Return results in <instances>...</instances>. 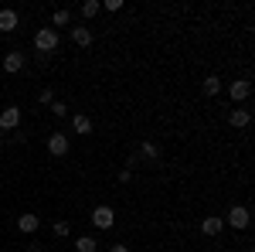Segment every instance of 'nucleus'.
Returning a JSON list of instances; mask_svg holds the SVG:
<instances>
[{
    "instance_id": "1",
    "label": "nucleus",
    "mask_w": 255,
    "mask_h": 252,
    "mask_svg": "<svg viewBox=\"0 0 255 252\" xmlns=\"http://www.w3.org/2000/svg\"><path fill=\"white\" fill-rule=\"evenodd\" d=\"M55 48H58V31L55 27H38L34 31V51H38V58H48Z\"/></svg>"
},
{
    "instance_id": "2",
    "label": "nucleus",
    "mask_w": 255,
    "mask_h": 252,
    "mask_svg": "<svg viewBox=\"0 0 255 252\" xmlns=\"http://www.w3.org/2000/svg\"><path fill=\"white\" fill-rule=\"evenodd\" d=\"M249 222H252V212H249L245 205H235L232 212L225 215V225H232V229H238V232H242V229H249Z\"/></svg>"
},
{
    "instance_id": "3",
    "label": "nucleus",
    "mask_w": 255,
    "mask_h": 252,
    "mask_svg": "<svg viewBox=\"0 0 255 252\" xmlns=\"http://www.w3.org/2000/svg\"><path fill=\"white\" fill-rule=\"evenodd\" d=\"M92 225L102 229V232H106V229H113V225H116V212H113L109 205H99L96 212H92Z\"/></svg>"
},
{
    "instance_id": "4",
    "label": "nucleus",
    "mask_w": 255,
    "mask_h": 252,
    "mask_svg": "<svg viewBox=\"0 0 255 252\" xmlns=\"http://www.w3.org/2000/svg\"><path fill=\"white\" fill-rule=\"evenodd\" d=\"M20 109L17 106H3V109H0V130H3V133H7V130H17L20 126Z\"/></svg>"
},
{
    "instance_id": "5",
    "label": "nucleus",
    "mask_w": 255,
    "mask_h": 252,
    "mask_svg": "<svg viewBox=\"0 0 255 252\" xmlns=\"http://www.w3.org/2000/svg\"><path fill=\"white\" fill-rule=\"evenodd\" d=\"M24 65H27V55H24V51H17V48L3 55V72H10V75H14V72H20Z\"/></svg>"
},
{
    "instance_id": "6",
    "label": "nucleus",
    "mask_w": 255,
    "mask_h": 252,
    "mask_svg": "<svg viewBox=\"0 0 255 252\" xmlns=\"http://www.w3.org/2000/svg\"><path fill=\"white\" fill-rule=\"evenodd\" d=\"M48 154L51 157H65L68 154V133H51L48 136Z\"/></svg>"
},
{
    "instance_id": "7",
    "label": "nucleus",
    "mask_w": 255,
    "mask_h": 252,
    "mask_svg": "<svg viewBox=\"0 0 255 252\" xmlns=\"http://www.w3.org/2000/svg\"><path fill=\"white\" fill-rule=\"evenodd\" d=\"M228 96H232V102H245V99L252 96L249 78H238V82H232V85H228Z\"/></svg>"
},
{
    "instance_id": "8",
    "label": "nucleus",
    "mask_w": 255,
    "mask_h": 252,
    "mask_svg": "<svg viewBox=\"0 0 255 252\" xmlns=\"http://www.w3.org/2000/svg\"><path fill=\"white\" fill-rule=\"evenodd\" d=\"M38 225H41V218H38V215H31V212H24L17 218V232H24V235H34V232H38Z\"/></svg>"
},
{
    "instance_id": "9",
    "label": "nucleus",
    "mask_w": 255,
    "mask_h": 252,
    "mask_svg": "<svg viewBox=\"0 0 255 252\" xmlns=\"http://www.w3.org/2000/svg\"><path fill=\"white\" fill-rule=\"evenodd\" d=\"M221 229H225V218H218V215H208V218L201 222V232L208 235V239H215Z\"/></svg>"
},
{
    "instance_id": "10",
    "label": "nucleus",
    "mask_w": 255,
    "mask_h": 252,
    "mask_svg": "<svg viewBox=\"0 0 255 252\" xmlns=\"http://www.w3.org/2000/svg\"><path fill=\"white\" fill-rule=\"evenodd\" d=\"M0 31H3V34L17 31V10H10V7H3V10H0Z\"/></svg>"
},
{
    "instance_id": "11",
    "label": "nucleus",
    "mask_w": 255,
    "mask_h": 252,
    "mask_svg": "<svg viewBox=\"0 0 255 252\" xmlns=\"http://www.w3.org/2000/svg\"><path fill=\"white\" fill-rule=\"evenodd\" d=\"M72 133L89 136V133H92V119L85 116V113H75V116H72Z\"/></svg>"
},
{
    "instance_id": "12",
    "label": "nucleus",
    "mask_w": 255,
    "mask_h": 252,
    "mask_svg": "<svg viewBox=\"0 0 255 252\" xmlns=\"http://www.w3.org/2000/svg\"><path fill=\"white\" fill-rule=\"evenodd\" d=\"M228 123H232L235 130H245V126L252 123V113H249V109H232V113H228Z\"/></svg>"
},
{
    "instance_id": "13",
    "label": "nucleus",
    "mask_w": 255,
    "mask_h": 252,
    "mask_svg": "<svg viewBox=\"0 0 255 252\" xmlns=\"http://www.w3.org/2000/svg\"><path fill=\"white\" fill-rule=\"evenodd\" d=\"M136 154H139V160H160V147L153 143V140H143Z\"/></svg>"
},
{
    "instance_id": "14",
    "label": "nucleus",
    "mask_w": 255,
    "mask_h": 252,
    "mask_svg": "<svg viewBox=\"0 0 255 252\" xmlns=\"http://www.w3.org/2000/svg\"><path fill=\"white\" fill-rule=\"evenodd\" d=\"M75 252H99V239L96 235H79L75 239Z\"/></svg>"
},
{
    "instance_id": "15",
    "label": "nucleus",
    "mask_w": 255,
    "mask_h": 252,
    "mask_svg": "<svg viewBox=\"0 0 255 252\" xmlns=\"http://www.w3.org/2000/svg\"><path fill=\"white\" fill-rule=\"evenodd\" d=\"M72 41H75L79 48H89V44H92V31H89V27H75V24H72Z\"/></svg>"
},
{
    "instance_id": "16",
    "label": "nucleus",
    "mask_w": 255,
    "mask_h": 252,
    "mask_svg": "<svg viewBox=\"0 0 255 252\" xmlns=\"http://www.w3.org/2000/svg\"><path fill=\"white\" fill-rule=\"evenodd\" d=\"M68 24H72V10L58 7V10L51 14V27H68Z\"/></svg>"
},
{
    "instance_id": "17",
    "label": "nucleus",
    "mask_w": 255,
    "mask_h": 252,
    "mask_svg": "<svg viewBox=\"0 0 255 252\" xmlns=\"http://www.w3.org/2000/svg\"><path fill=\"white\" fill-rule=\"evenodd\" d=\"M201 89H204V96H218V92H221V78H218V75H208Z\"/></svg>"
},
{
    "instance_id": "18",
    "label": "nucleus",
    "mask_w": 255,
    "mask_h": 252,
    "mask_svg": "<svg viewBox=\"0 0 255 252\" xmlns=\"http://www.w3.org/2000/svg\"><path fill=\"white\" fill-rule=\"evenodd\" d=\"M79 10H82V17H96L99 10H102V3H99V0H85Z\"/></svg>"
},
{
    "instance_id": "19",
    "label": "nucleus",
    "mask_w": 255,
    "mask_h": 252,
    "mask_svg": "<svg viewBox=\"0 0 255 252\" xmlns=\"http://www.w3.org/2000/svg\"><path fill=\"white\" fill-rule=\"evenodd\" d=\"M51 232H55V239H68V235H72V225L61 218V222H55V225H51Z\"/></svg>"
},
{
    "instance_id": "20",
    "label": "nucleus",
    "mask_w": 255,
    "mask_h": 252,
    "mask_svg": "<svg viewBox=\"0 0 255 252\" xmlns=\"http://www.w3.org/2000/svg\"><path fill=\"white\" fill-rule=\"evenodd\" d=\"M48 109H51V116H58V119H68V106H65L61 99H55V102H51Z\"/></svg>"
},
{
    "instance_id": "21",
    "label": "nucleus",
    "mask_w": 255,
    "mask_h": 252,
    "mask_svg": "<svg viewBox=\"0 0 255 252\" xmlns=\"http://www.w3.org/2000/svg\"><path fill=\"white\" fill-rule=\"evenodd\" d=\"M41 106H51V102H55V89H41Z\"/></svg>"
},
{
    "instance_id": "22",
    "label": "nucleus",
    "mask_w": 255,
    "mask_h": 252,
    "mask_svg": "<svg viewBox=\"0 0 255 252\" xmlns=\"http://www.w3.org/2000/svg\"><path fill=\"white\" fill-rule=\"evenodd\" d=\"M102 7H106V10H119V7H123V0H106Z\"/></svg>"
},
{
    "instance_id": "23",
    "label": "nucleus",
    "mask_w": 255,
    "mask_h": 252,
    "mask_svg": "<svg viewBox=\"0 0 255 252\" xmlns=\"http://www.w3.org/2000/svg\"><path fill=\"white\" fill-rule=\"evenodd\" d=\"M119 181H123V184H129V181H133V171H126V167H123V171H119Z\"/></svg>"
},
{
    "instance_id": "24",
    "label": "nucleus",
    "mask_w": 255,
    "mask_h": 252,
    "mask_svg": "<svg viewBox=\"0 0 255 252\" xmlns=\"http://www.w3.org/2000/svg\"><path fill=\"white\" fill-rule=\"evenodd\" d=\"M109 252H129V246H126V242H116V246H113Z\"/></svg>"
}]
</instances>
